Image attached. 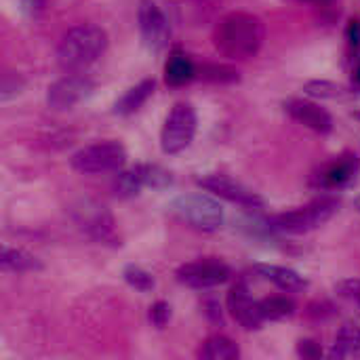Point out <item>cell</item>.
I'll return each mask as SVG.
<instances>
[{"label":"cell","instance_id":"obj_11","mask_svg":"<svg viewBox=\"0 0 360 360\" xmlns=\"http://www.w3.org/2000/svg\"><path fill=\"white\" fill-rule=\"evenodd\" d=\"M359 156L352 152H346L342 156H335L333 160L325 162L310 179V186L316 190H338L348 186L356 173H359Z\"/></svg>","mask_w":360,"mask_h":360},{"label":"cell","instance_id":"obj_9","mask_svg":"<svg viewBox=\"0 0 360 360\" xmlns=\"http://www.w3.org/2000/svg\"><path fill=\"white\" fill-rule=\"evenodd\" d=\"M196 184L202 190H207V192H211V194H215V196H219L232 205H238L245 209H264V198L257 192H253L251 188H247L245 184L236 181L228 175L209 173V175L198 177Z\"/></svg>","mask_w":360,"mask_h":360},{"label":"cell","instance_id":"obj_27","mask_svg":"<svg viewBox=\"0 0 360 360\" xmlns=\"http://www.w3.org/2000/svg\"><path fill=\"white\" fill-rule=\"evenodd\" d=\"M150 321L156 329H165L171 321V306L167 302H156L150 308Z\"/></svg>","mask_w":360,"mask_h":360},{"label":"cell","instance_id":"obj_13","mask_svg":"<svg viewBox=\"0 0 360 360\" xmlns=\"http://www.w3.org/2000/svg\"><path fill=\"white\" fill-rule=\"evenodd\" d=\"M228 312L245 331H257L266 323L262 304L251 297L245 283H236L228 293Z\"/></svg>","mask_w":360,"mask_h":360},{"label":"cell","instance_id":"obj_10","mask_svg":"<svg viewBox=\"0 0 360 360\" xmlns=\"http://www.w3.org/2000/svg\"><path fill=\"white\" fill-rule=\"evenodd\" d=\"M137 21H139V32L148 49L152 51H162L169 44L171 38V25L160 6L154 0H141L139 11H137Z\"/></svg>","mask_w":360,"mask_h":360},{"label":"cell","instance_id":"obj_17","mask_svg":"<svg viewBox=\"0 0 360 360\" xmlns=\"http://www.w3.org/2000/svg\"><path fill=\"white\" fill-rule=\"evenodd\" d=\"M329 356L338 360L360 359V323H348L338 331Z\"/></svg>","mask_w":360,"mask_h":360},{"label":"cell","instance_id":"obj_8","mask_svg":"<svg viewBox=\"0 0 360 360\" xmlns=\"http://www.w3.org/2000/svg\"><path fill=\"white\" fill-rule=\"evenodd\" d=\"M95 91V82L80 74V72H68L59 80H55L46 91V105L55 112H65L78 105L80 101L89 99Z\"/></svg>","mask_w":360,"mask_h":360},{"label":"cell","instance_id":"obj_15","mask_svg":"<svg viewBox=\"0 0 360 360\" xmlns=\"http://www.w3.org/2000/svg\"><path fill=\"white\" fill-rule=\"evenodd\" d=\"M253 270L259 278L272 283L274 287H278L285 293H300L308 287V281L291 268L272 266V264H255Z\"/></svg>","mask_w":360,"mask_h":360},{"label":"cell","instance_id":"obj_31","mask_svg":"<svg viewBox=\"0 0 360 360\" xmlns=\"http://www.w3.org/2000/svg\"><path fill=\"white\" fill-rule=\"evenodd\" d=\"M348 42L352 46L360 44V21H350L348 23Z\"/></svg>","mask_w":360,"mask_h":360},{"label":"cell","instance_id":"obj_29","mask_svg":"<svg viewBox=\"0 0 360 360\" xmlns=\"http://www.w3.org/2000/svg\"><path fill=\"white\" fill-rule=\"evenodd\" d=\"M297 354L304 356V359H321L323 356V348L314 340H302L297 344Z\"/></svg>","mask_w":360,"mask_h":360},{"label":"cell","instance_id":"obj_16","mask_svg":"<svg viewBox=\"0 0 360 360\" xmlns=\"http://www.w3.org/2000/svg\"><path fill=\"white\" fill-rule=\"evenodd\" d=\"M143 188H148V171H146V165H137V167H131L127 171H118L114 184H112V190L118 198H131V196H137Z\"/></svg>","mask_w":360,"mask_h":360},{"label":"cell","instance_id":"obj_1","mask_svg":"<svg viewBox=\"0 0 360 360\" xmlns=\"http://www.w3.org/2000/svg\"><path fill=\"white\" fill-rule=\"evenodd\" d=\"M266 40V25L264 21L245 11H234L224 15L215 30H213V44L215 49L234 61L251 59L259 53Z\"/></svg>","mask_w":360,"mask_h":360},{"label":"cell","instance_id":"obj_22","mask_svg":"<svg viewBox=\"0 0 360 360\" xmlns=\"http://www.w3.org/2000/svg\"><path fill=\"white\" fill-rule=\"evenodd\" d=\"M196 76L213 84H232L240 80V72L226 63H202L196 68Z\"/></svg>","mask_w":360,"mask_h":360},{"label":"cell","instance_id":"obj_12","mask_svg":"<svg viewBox=\"0 0 360 360\" xmlns=\"http://www.w3.org/2000/svg\"><path fill=\"white\" fill-rule=\"evenodd\" d=\"M76 219L80 224V228L99 245H120V236L116 234L114 228V219L112 215L105 211V207L95 205V202H84L78 211H76Z\"/></svg>","mask_w":360,"mask_h":360},{"label":"cell","instance_id":"obj_14","mask_svg":"<svg viewBox=\"0 0 360 360\" xmlns=\"http://www.w3.org/2000/svg\"><path fill=\"white\" fill-rule=\"evenodd\" d=\"M285 112L297 120L300 124L321 133V135H327L333 131V118L331 114L321 108L319 103H312V101H306V99H291L285 103Z\"/></svg>","mask_w":360,"mask_h":360},{"label":"cell","instance_id":"obj_26","mask_svg":"<svg viewBox=\"0 0 360 360\" xmlns=\"http://www.w3.org/2000/svg\"><path fill=\"white\" fill-rule=\"evenodd\" d=\"M23 86H25V80H23L21 74H17V72H6V74L2 76V91H0L2 101H6V99H11L13 95L21 93Z\"/></svg>","mask_w":360,"mask_h":360},{"label":"cell","instance_id":"obj_33","mask_svg":"<svg viewBox=\"0 0 360 360\" xmlns=\"http://www.w3.org/2000/svg\"><path fill=\"white\" fill-rule=\"evenodd\" d=\"M354 86L360 91V61L356 63V68H354Z\"/></svg>","mask_w":360,"mask_h":360},{"label":"cell","instance_id":"obj_4","mask_svg":"<svg viewBox=\"0 0 360 360\" xmlns=\"http://www.w3.org/2000/svg\"><path fill=\"white\" fill-rule=\"evenodd\" d=\"M127 162V150L120 141L105 139L84 146L70 158V167L80 175H105L116 173Z\"/></svg>","mask_w":360,"mask_h":360},{"label":"cell","instance_id":"obj_32","mask_svg":"<svg viewBox=\"0 0 360 360\" xmlns=\"http://www.w3.org/2000/svg\"><path fill=\"white\" fill-rule=\"evenodd\" d=\"M297 2H304V4H316V6H329V4H333L335 0H297Z\"/></svg>","mask_w":360,"mask_h":360},{"label":"cell","instance_id":"obj_19","mask_svg":"<svg viewBox=\"0 0 360 360\" xmlns=\"http://www.w3.org/2000/svg\"><path fill=\"white\" fill-rule=\"evenodd\" d=\"M192 78H196V65H194V61L188 55L175 51L169 57L167 65H165V80H167V84L169 86H184Z\"/></svg>","mask_w":360,"mask_h":360},{"label":"cell","instance_id":"obj_18","mask_svg":"<svg viewBox=\"0 0 360 360\" xmlns=\"http://www.w3.org/2000/svg\"><path fill=\"white\" fill-rule=\"evenodd\" d=\"M154 89H156V82H154V78H146V80H141L139 84H135V86H131L118 101H116V105H114V112L116 114H120V116H131V114H135L150 97H152V93H154Z\"/></svg>","mask_w":360,"mask_h":360},{"label":"cell","instance_id":"obj_3","mask_svg":"<svg viewBox=\"0 0 360 360\" xmlns=\"http://www.w3.org/2000/svg\"><path fill=\"white\" fill-rule=\"evenodd\" d=\"M340 209V200L335 198H321L306 207H297L293 211H285L278 215H272L268 219L272 230L285 232V234H306L321 226H325Z\"/></svg>","mask_w":360,"mask_h":360},{"label":"cell","instance_id":"obj_30","mask_svg":"<svg viewBox=\"0 0 360 360\" xmlns=\"http://www.w3.org/2000/svg\"><path fill=\"white\" fill-rule=\"evenodd\" d=\"M333 306H329L327 302H316V304H310L308 306V316L310 319H325V316H331L333 312H325Z\"/></svg>","mask_w":360,"mask_h":360},{"label":"cell","instance_id":"obj_20","mask_svg":"<svg viewBox=\"0 0 360 360\" xmlns=\"http://www.w3.org/2000/svg\"><path fill=\"white\" fill-rule=\"evenodd\" d=\"M0 266L4 272H17V274L42 270V262L36 255H32L23 249H13V247H2Z\"/></svg>","mask_w":360,"mask_h":360},{"label":"cell","instance_id":"obj_2","mask_svg":"<svg viewBox=\"0 0 360 360\" xmlns=\"http://www.w3.org/2000/svg\"><path fill=\"white\" fill-rule=\"evenodd\" d=\"M108 49V32L95 23L74 25L57 44V63L63 72H82Z\"/></svg>","mask_w":360,"mask_h":360},{"label":"cell","instance_id":"obj_6","mask_svg":"<svg viewBox=\"0 0 360 360\" xmlns=\"http://www.w3.org/2000/svg\"><path fill=\"white\" fill-rule=\"evenodd\" d=\"M196 124H198V118H196V110L192 108V103H186V101L175 103L160 131L162 152L169 156L184 152L194 141Z\"/></svg>","mask_w":360,"mask_h":360},{"label":"cell","instance_id":"obj_23","mask_svg":"<svg viewBox=\"0 0 360 360\" xmlns=\"http://www.w3.org/2000/svg\"><path fill=\"white\" fill-rule=\"evenodd\" d=\"M262 304V312L266 316V321H283L295 314V302L285 297V295H272L259 302Z\"/></svg>","mask_w":360,"mask_h":360},{"label":"cell","instance_id":"obj_5","mask_svg":"<svg viewBox=\"0 0 360 360\" xmlns=\"http://www.w3.org/2000/svg\"><path fill=\"white\" fill-rule=\"evenodd\" d=\"M171 211L177 219L198 232H215L224 226V209L205 194H184L173 200Z\"/></svg>","mask_w":360,"mask_h":360},{"label":"cell","instance_id":"obj_25","mask_svg":"<svg viewBox=\"0 0 360 360\" xmlns=\"http://www.w3.org/2000/svg\"><path fill=\"white\" fill-rule=\"evenodd\" d=\"M122 276H124V281H127L135 291L148 293V291L154 289V276H152L150 272H146L143 268H139V266H133V264L127 266L124 272H122Z\"/></svg>","mask_w":360,"mask_h":360},{"label":"cell","instance_id":"obj_28","mask_svg":"<svg viewBox=\"0 0 360 360\" xmlns=\"http://www.w3.org/2000/svg\"><path fill=\"white\" fill-rule=\"evenodd\" d=\"M335 291H338V295H342L344 300L356 302L360 306V278H346V281H340V283L335 285Z\"/></svg>","mask_w":360,"mask_h":360},{"label":"cell","instance_id":"obj_21","mask_svg":"<svg viewBox=\"0 0 360 360\" xmlns=\"http://www.w3.org/2000/svg\"><path fill=\"white\" fill-rule=\"evenodd\" d=\"M196 356L202 360H234L240 356V348L226 335H211L202 342Z\"/></svg>","mask_w":360,"mask_h":360},{"label":"cell","instance_id":"obj_7","mask_svg":"<svg viewBox=\"0 0 360 360\" xmlns=\"http://www.w3.org/2000/svg\"><path fill=\"white\" fill-rule=\"evenodd\" d=\"M230 276H232L230 266L215 257L188 262V264L179 266L175 272L177 283H181L184 287H190V289H198V291L219 287V285L228 283Z\"/></svg>","mask_w":360,"mask_h":360},{"label":"cell","instance_id":"obj_24","mask_svg":"<svg viewBox=\"0 0 360 360\" xmlns=\"http://www.w3.org/2000/svg\"><path fill=\"white\" fill-rule=\"evenodd\" d=\"M304 91L310 97H321V99H338L342 95H346V89L342 84L329 82V80H310Z\"/></svg>","mask_w":360,"mask_h":360}]
</instances>
